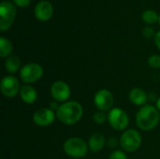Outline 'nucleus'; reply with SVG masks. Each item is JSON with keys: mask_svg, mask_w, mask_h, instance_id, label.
Here are the masks:
<instances>
[{"mask_svg": "<svg viewBox=\"0 0 160 159\" xmlns=\"http://www.w3.org/2000/svg\"><path fill=\"white\" fill-rule=\"evenodd\" d=\"M160 112L157 107L146 104L138 111L136 114L137 127L143 130L149 131L154 129L159 123Z\"/></svg>", "mask_w": 160, "mask_h": 159, "instance_id": "obj_2", "label": "nucleus"}, {"mask_svg": "<svg viewBox=\"0 0 160 159\" xmlns=\"http://www.w3.org/2000/svg\"><path fill=\"white\" fill-rule=\"evenodd\" d=\"M128 97H129V100L134 105L142 106V107L146 105V102L148 100V97H147V94L145 93V91L139 87H135V88L131 89Z\"/></svg>", "mask_w": 160, "mask_h": 159, "instance_id": "obj_14", "label": "nucleus"}, {"mask_svg": "<svg viewBox=\"0 0 160 159\" xmlns=\"http://www.w3.org/2000/svg\"><path fill=\"white\" fill-rule=\"evenodd\" d=\"M59 106H60V105H58V102H56V101H53V102H51V103H50V109H52L53 112L55 111V112H57Z\"/></svg>", "mask_w": 160, "mask_h": 159, "instance_id": "obj_26", "label": "nucleus"}, {"mask_svg": "<svg viewBox=\"0 0 160 159\" xmlns=\"http://www.w3.org/2000/svg\"><path fill=\"white\" fill-rule=\"evenodd\" d=\"M5 68L8 73H15L21 69V59L17 55H9L6 58L4 63Z\"/></svg>", "mask_w": 160, "mask_h": 159, "instance_id": "obj_16", "label": "nucleus"}, {"mask_svg": "<svg viewBox=\"0 0 160 159\" xmlns=\"http://www.w3.org/2000/svg\"><path fill=\"white\" fill-rule=\"evenodd\" d=\"M53 13L52 5L49 1H40L38 2L34 9L35 17L40 22H46L51 19Z\"/></svg>", "mask_w": 160, "mask_h": 159, "instance_id": "obj_12", "label": "nucleus"}, {"mask_svg": "<svg viewBox=\"0 0 160 159\" xmlns=\"http://www.w3.org/2000/svg\"><path fill=\"white\" fill-rule=\"evenodd\" d=\"M83 109L78 101H67L59 106L56 118L63 124L72 126L77 124L82 117Z\"/></svg>", "mask_w": 160, "mask_h": 159, "instance_id": "obj_1", "label": "nucleus"}, {"mask_svg": "<svg viewBox=\"0 0 160 159\" xmlns=\"http://www.w3.org/2000/svg\"><path fill=\"white\" fill-rule=\"evenodd\" d=\"M13 3L19 7H26L29 6L31 0H12Z\"/></svg>", "mask_w": 160, "mask_h": 159, "instance_id": "obj_23", "label": "nucleus"}, {"mask_svg": "<svg viewBox=\"0 0 160 159\" xmlns=\"http://www.w3.org/2000/svg\"><path fill=\"white\" fill-rule=\"evenodd\" d=\"M74 159H76V158H74Z\"/></svg>", "mask_w": 160, "mask_h": 159, "instance_id": "obj_29", "label": "nucleus"}, {"mask_svg": "<svg viewBox=\"0 0 160 159\" xmlns=\"http://www.w3.org/2000/svg\"><path fill=\"white\" fill-rule=\"evenodd\" d=\"M155 44H156V46H157V48L160 50V31H158L157 34H156V36H155Z\"/></svg>", "mask_w": 160, "mask_h": 159, "instance_id": "obj_25", "label": "nucleus"}, {"mask_svg": "<svg viewBox=\"0 0 160 159\" xmlns=\"http://www.w3.org/2000/svg\"><path fill=\"white\" fill-rule=\"evenodd\" d=\"M142 18L143 20V22L147 24H154L156 23L158 19H159V16L158 15V13L153 10V9H147L145 10L142 15Z\"/></svg>", "mask_w": 160, "mask_h": 159, "instance_id": "obj_18", "label": "nucleus"}, {"mask_svg": "<svg viewBox=\"0 0 160 159\" xmlns=\"http://www.w3.org/2000/svg\"><path fill=\"white\" fill-rule=\"evenodd\" d=\"M110 126L117 131L127 130L129 125V117L128 113L120 108H112L107 116Z\"/></svg>", "mask_w": 160, "mask_h": 159, "instance_id": "obj_5", "label": "nucleus"}, {"mask_svg": "<svg viewBox=\"0 0 160 159\" xmlns=\"http://www.w3.org/2000/svg\"><path fill=\"white\" fill-rule=\"evenodd\" d=\"M93 119H94L96 124L102 125V124L105 123V121L107 119V116L103 112H95V114L93 115Z\"/></svg>", "mask_w": 160, "mask_h": 159, "instance_id": "obj_20", "label": "nucleus"}, {"mask_svg": "<svg viewBox=\"0 0 160 159\" xmlns=\"http://www.w3.org/2000/svg\"><path fill=\"white\" fill-rule=\"evenodd\" d=\"M94 103L99 112L111 111L114 103L113 95L108 89H100L95 94Z\"/></svg>", "mask_w": 160, "mask_h": 159, "instance_id": "obj_8", "label": "nucleus"}, {"mask_svg": "<svg viewBox=\"0 0 160 159\" xmlns=\"http://www.w3.org/2000/svg\"><path fill=\"white\" fill-rule=\"evenodd\" d=\"M148 65L153 68H160V55L153 54L148 58Z\"/></svg>", "mask_w": 160, "mask_h": 159, "instance_id": "obj_19", "label": "nucleus"}, {"mask_svg": "<svg viewBox=\"0 0 160 159\" xmlns=\"http://www.w3.org/2000/svg\"><path fill=\"white\" fill-rule=\"evenodd\" d=\"M158 22H159V24H160V16H159V19H158Z\"/></svg>", "mask_w": 160, "mask_h": 159, "instance_id": "obj_28", "label": "nucleus"}, {"mask_svg": "<svg viewBox=\"0 0 160 159\" xmlns=\"http://www.w3.org/2000/svg\"><path fill=\"white\" fill-rule=\"evenodd\" d=\"M87 143H88V147H89L90 151H92L93 153H98L103 149V147L106 143V140H105V137L103 136V134L95 133L89 138Z\"/></svg>", "mask_w": 160, "mask_h": 159, "instance_id": "obj_15", "label": "nucleus"}, {"mask_svg": "<svg viewBox=\"0 0 160 159\" xmlns=\"http://www.w3.org/2000/svg\"><path fill=\"white\" fill-rule=\"evenodd\" d=\"M142 135L136 129H127L123 132L120 138V145L122 149L128 153L137 151L142 144Z\"/></svg>", "mask_w": 160, "mask_h": 159, "instance_id": "obj_4", "label": "nucleus"}, {"mask_svg": "<svg viewBox=\"0 0 160 159\" xmlns=\"http://www.w3.org/2000/svg\"><path fill=\"white\" fill-rule=\"evenodd\" d=\"M108 145L109 147H116L118 145V142L115 138H110L108 141Z\"/></svg>", "mask_w": 160, "mask_h": 159, "instance_id": "obj_24", "label": "nucleus"}, {"mask_svg": "<svg viewBox=\"0 0 160 159\" xmlns=\"http://www.w3.org/2000/svg\"><path fill=\"white\" fill-rule=\"evenodd\" d=\"M0 88L2 94L6 97H14L21 89L20 82L18 79L13 76V75H7L2 78L1 83H0Z\"/></svg>", "mask_w": 160, "mask_h": 159, "instance_id": "obj_10", "label": "nucleus"}, {"mask_svg": "<svg viewBox=\"0 0 160 159\" xmlns=\"http://www.w3.org/2000/svg\"><path fill=\"white\" fill-rule=\"evenodd\" d=\"M157 108H158V110L160 112V97L159 98H158V100H157V106H156Z\"/></svg>", "mask_w": 160, "mask_h": 159, "instance_id": "obj_27", "label": "nucleus"}, {"mask_svg": "<svg viewBox=\"0 0 160 159\" xmlns=\"http://www.w3.org/2000/svg\"><path fill=\"white\" fill-rule=\"evenodd\" d=\"M142 34L143 36L146 37V38H152V37H155L156 36V32H155V29L153 27H150V26H146L143 28L142 30Z\"/></svg>", "mask_w": 160, "mask_h": 159, "instance_id": "obj_22", "label": "nucleus"}, {"mask_svg": "<svg viewBox=\"0 0 160 159\" xmlns=\"http://www.w3.org/2000/svg\"><path fill=\"white\" fill-rule=\"evenodd\" d=\"M64 152L70 157L82 158L87 155L88 143L81 138H70L64 142Z\"/></svg>", "mask_w": 160, "mask_h": 159, "instance_id": "obj_3", "label": "nucleus"}, {"mask_svg": "<svg viewBox=\"0 0 160 159\" xmlns=\"http://www.w3.org/2000/svg\"><path fill=\"white\" fill-rule=\"evenodd\" d=\"M16 7L8 1L0 3V30L5 32L12 25L16 17Z\"/></svg>", "mask_w": 160, "mask_h": 159, "instance_id": "obj_6", "label": "nucleus"}, {"mask_svg": "<svg viewBox=\"0 0 160 159\" xmlns=\"http://www.w3.org/2000/svg\"><path fill=\"white\" fill-rule=\"evenodd\" d=\"M20 97L26 104H33L38 99L37 90L30 84H23L20 89Z\"/></svg>", "mask_w": 160, "mask_h": 159, "instance_id": "obj_13", "label": "nucleus"}, {"mask_svg": "<svg viewBox=\"0 0 160 159\" xmlns=\"http://www.w3.org/2000/svg\"><path fill=\"white\" fill-rule=\"evenodd\" d=\"M50 93L54 101L65 103L69 98L71 91H70L69 85L66 82L56 81L52 84Z\"/></svg>", "mask_w": 160, "mask_h": 159, "instance_id": "obj_9", "label": "nucleus"}, {"mask_svg": "<svg viewBox=\"0 0 160 159\" xmlns=\"http://www.w3.org/2000/svg\"><path fill=\"white\" fill-rule=\"evenodd\" d=\"M43 67L38 63H28L20 69V78L26 83H33L40 80L43 76Z\"/></svg>", "mask_w": 160, "mask_h": 159, "instance_id": "obj_7", "label": "nucleus"}, {"mask_svg": "<svg viewBox=\"0 0 160 159\" xmlns=\"http://www.w3.org/2000/svg\"><path fill=\"white\" fill-rule=\"evenodd\" d=\"M56 117V112L50 108H41L33 114V122L38 127H47L52 125Z\"/></svg>", "mask_w": 160, "mask_h": 159, "instance_id": "obj_11", "label": "nucleus"}, {"mask_svg": "<svg viewBox=\"0 0 160 159\" xmlns=\"http://www.w3.org/2000/svg\"><path fill=\"white\" fill-rule=\"evenodd\" d=\"M12 52V44L10 40L5 37H0V57L7 58Z\"/></svg>", "mask_w": 160, "mask_h": 159, "instance_id": "obj_17", "label": "nucleus"}, {"mask_svg": "<svg viewBox=\"0 0 160 159\" xmlns=\"http://www.w3.org/2000/svg\"><path fill=\"white\" fill-rule=\"evenodd\" d=\"M109 159H128V157L125 152L120 150H115L110 155Z\"/></svg>", "mask_w": 160, "mask_h": 159, "instance_id": "obj_21", "label": "nucleus"}]
</instances>
